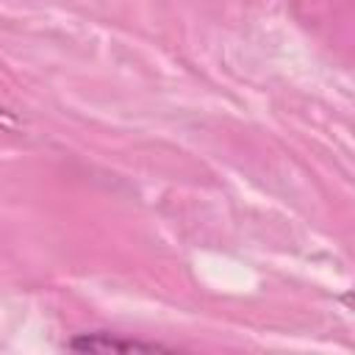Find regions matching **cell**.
<instances>
[{
    "mask_svg": "<svg viewBox=\"0 0 355 355\" xmlns=\"http://www.w3.org/2000/svg\"><path fill=\"white\" fill-rule=\"evenodd\" d=\"M67 349L75 352H172V347L161 341H144L111 330H92V333H78L64 344Z\"/></svg>",
    "mask_w": 355,
    "mask_h": 355,
    "instance_id": "6da1fadb",
    "label": "cell"
}]
</instances>
